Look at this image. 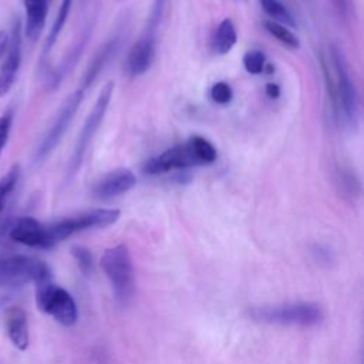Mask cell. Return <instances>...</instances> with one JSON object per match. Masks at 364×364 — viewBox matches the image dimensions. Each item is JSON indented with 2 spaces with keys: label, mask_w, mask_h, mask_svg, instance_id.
<instances>
[{
  "label": "cell",
  "mask_w": 364,
  "mask_h": 364,
  "mask_svg": "<svg viewBox=\"0 0 364 364\" xmlns=\"http://www.w3.org/2000/svg\"><path fill=\"white\" fill-rule=\"evenodd\" d=\"M114 81H107L102 88L100 90V94L95 100V104L91 109V112L88 114V117L84 121V125L78 134V138L75 141L70 162H68V168H67V179H71L73 176H75V173L78 172V169L82 165L85 152L92 141V138L95 136L100 125L102 124L105 114L108 111V105L111 102V97L114 92Z\"/></svg>",
  "instance_id": "cell-2"
},
{
  "label": "cell",
  "mask_w": 364,
  "mask_h": 364,
  "mask_svg": "<svg viewBox=\"0 0 364 364\" xmlns=\"http://www.w3.org/2000/svg\"><path fill=\"white\" fill-rule=\"evenodd\" d=\"M92 33V26L88 24L78 36V38L74 41L73 47L70 48V51L67 53V55L64 57V60L61 61V64L54 70V73L50 74V87L51 88H57L60 85V82L63 81V78L73 70V67L77 64V61L80 60L90 37Z\"/></svg>",
  "instance_id": "cell-15"
},
{
  "label": "cell",
  "mask_w": 364,
  "mask_h": 364,
  "mask_svg": "<svg viewBox=\"0 0 364 364\" xmlns=\"http://www.w3.org/2000/svg\"><path fill=\"white\" fill-rule=\"evenodd\" d=\"M237 41L235 23L230 18H223L216 28L212 40V48L218 54H228Z\"/></svg>",
  "instance_id": "cell-18"
},
{
  "label": "cell",
  "mask_w": 364,
  "mask_h": 364,
  "mask_svg": "<svg viewBox=\"0 0 364 364\" xmlns=\"http://www.w3.org/2000/svg\"><path fill=\"white\" fill-rule=\"evenodd\" d=\"M247 314L255 321L293 326H316L323 318L321 309L313 303H296L276 307H255L250 309Z\"/></svg>",
  "instance_id": "cell-6"
},
{
  "label": "cell",
  "mask_w": 364,
  "mask_h": 364,
  "mask_svg": "<svg viewBox=\"0 0 364 364\" xmlns=\"http://www.w3.org/2000/svg\"><path fill=\"white\" fill-rule=\"evenodd\" d=\"M73 1L74 0H61L60 3V7H58V11H57V16L54 18V23L50 28V33L47 36V40H46V44H44V51H43V57H47L50 54V51L53 50L54 44L57 43V38L60 37L65 23H67V18L70 16V11H71V7H73Z\"/></svg>",
  "instance_id": "cell-19"
},
{
  "label": "cell",
  "mask_w": 364,
  "mask_h": 364,
  "mask_svg": "<svg viewBox=\"0 0 364 364\" xmlns=\"http://www.w3.org/2000/svg\"><path fill=\"white\" fill-rule=\"evenodd\" d=\"M264 28L266 31L274 37L282 46L290 48V50H297L300 48V40L299 37L284 24L282 23H277V21H273V20H264Z\"/></svg>",
  "instance_id": "cell-20"
},
{
  "label": "cell",
  "mask_w": 364,
  "mask_h": 364,
  "mask_svg": "<svg viewBox=\"0 0 364 364\" xmlns=\"http://www.w3.org/2000/svg\"><path fill=\"white\" fill-rule=\"evenodd\" d=\"M263 11L270 17V20L282 23L287 27H294L296 20L290 10L280 0H259Z\"/></svg>",
  "instance_id": "cell-22"
},
{
  "label": "cell",
  "mask_w": 364,
  "mask_h": 364,
  "mask_svg": "<svg viewBox=\"0 0 364 364\" xmlns=\"http://www.w3.org/2000/svg\"><path fill=\"white\" fill-rule=\"evenodd\" d=\"M337 179L340 188L350 196H355L360 192V182L357 176L350 171L344 168L337 169Z\"/></svg>",
  "instance_id": "cell-25"
},
{
  "label": "cell",
  "mask_w": 364,
  "mask_h": 364,
  "mask_svg": "<svg viewBox=\"0 0 364 364\" xmlns=\"http://www.w3.org/2000/svg\"><path fill=\"white\" fill-rule=\"evenodd\" d=\"M136 185V176L131 169L119 168L104 175L92 188V193L98 199H112L127 193Z\"/></svg>",
  "instance_id": "cell-13"
},
{
  "label": "cell",
  "mask_w": 364,
  "mask_h": 364,
  "mask_svg": "<svg viewBox=\"0 0 364 364\" xmlns=\"http://www.w3.org/2000/svg\"><path fill=\"white\" fill-rule=\"evenodd\" d=\"M156 51V34H151L144 31L142 36L136 40V43L131 47L125 68L131 75H142L145 74L155 58Z\"/></svg>",
  "instance_id": "cell-12"
},
{
  "label": "cell",
  "mask_w": 364,
  "mask_h": 364,
  "mask_svg": "<svg viewBox=\"0 0 364 364\" xmlns=\"http://www.w3.org/2000/svg\"><path fill=\"white\" fill-rule=\"evenodd\" d=\"M266 55L262 50H249L243 55V67L249 74L257 75L264 70Z\"/></svg>",
  "instance_id": "cell-24"
},
{
  "label": "cell",
  "mask_w": 364,
  "mask_h": 364,
  "mask_svg": "<svg viewBox=\"0 0 364 364\" xmlns=\"http://www.w3.org/2000/svg\"><path fill=\"white\" fill-rule=\"evenodd\" d=\"M6 328L14 347L24 351L28 346V326L26 311L21 307L16 306L7 310Z\"/></svg>",
  "instance_id": "cell-17"
},
{
  "label": "cell",
  "mask_w": 364,
  "mask_h": 364,
  "mask_svg": "<svg viewBox=\"0 0 364 364\" xmlns=\"http://www.w3.org/2000/svg\"><path fill=\"white\" fill-rule=\"evenodd\" d=\"M84 92L85 91L81 87H78L75 91H73L64 100V102L61 104V107L58 108V111L55 114V118L53 119L50 128L44 134L43 139L40 141V144L34 152V162H37V164L43 162L61 142L74 115L77 114V111L84 100Z\"/></svg>",
  "instance_id": "cell-7"
},
{
  "label": "cell",
  "mask_w": 364,
  "mask_h": 364,
  "mask_svg": "<svg viewBox=\"0 0 364 364\" xmlns=\"http://www.w3.org/2000/svg\"><path fill=\"white\" fill-rule=\"evenodd\" d=\"M210 98L213 102L216 104H220V105H226L232 101L233 98V90L232 87L225 82V81H218L215 82L212 87H210Z\"/></svg>",
  "instance_id": "cell-28"
},
{
  "label": "cell",
  "mask_w": 364,
  "mask_h": 364,
  "mask_svg": "<svg viewBox=\"0 0 364 364\" xmlns=\"http://www.w3.org/2000/svg\"><path fill=\"white\" fill-rule=\"evenodd\" d=\"M264 91H266V95H267L269 98H272V100H276V98H279V95H280V87H279L277 84H274V82L266 84Z\"/></svg>",
  "instance_id": "cell-31"
},
{
  "label": "cell",
  "mask_w": 364,
  "mask_h": 364,
  "mask_svg": "<svg viewBox=\"0 0 364 364\" xmlns=\"http://www.w3.org/2000/svg\"><path fill=\"white\" fill-rule=\"evenodd\" d=\"M23 50V23L20 17H14L4 58L0 67V97H4L11 90L17 73L21 64V51Z\"/></svg>",
  "instance_id": "cell-9"
},
{
  "label": "cell",
  "mask_w": 364,
  "mask_h": 364,
  "mask_svg": "<svg viewBox=\"0 0 364 364\" xmlns=\"http://www.w3.org/2000/svg\"><path fill=\"white\" fill-rule=\"evenodd\" d=\"M71 255L75 259L80 270L84 273V274H90L92 273L94 270V259H92V255L91 252L84 247V246H80V245H75L71 247Z\"/></svg>",
  "instance_id": "cell-26"
},
{
  "label": "cell",
  "mask_w": 364,
  "mask_h": 364,
  "mask_svg": "<svg viewBox=\"0 0 364 364\" xmlns=\"http://www.w3.org/2000/svg\"><path fill=\"white\" fill-rule=\"evenodd\" d=\"M101 266L112 284L117 300L127 304L135 290L134 267L128 247L125 245H118L107 249L102 255Z\"/></svg>",
  "instance_id": "cell-4"
},
{
  "label": "cell",
  "mask_w": 364,
  "mask_h": 364,
  "mask_svg": "<svg viewBox=\"0 0 364 364\" xmlns=\"http://www.w3.org/2000/svg\"><path fill=\"white\" fill-rule=\"evenodd\" d=\"M119 215L121 212L118 209H105V208L91 209L74 216L63 218L51 225H46L47 233L51 245L55 246L57 243L65 240L67 237H70L77 232H82L91 228L109 226L118 220Z\"/></svg>",
  "instance_id": "cell-5"
},
{
  "label": "cell",
  "mask_w": 364,
  "mask_h": 364,
  "mask_svg": "<svg viewBox=\"0 0 364 364\" xmlns=\"http://www.w3.org/2000/svg\"><path fill=\"white\" fill-rule=\"evenodd\" d=\"M166 1L168 0H154L149 16H148V23H146V27H145L144 31L151 33V34H156V30L161 24L164 13H165Z\"/></svg>",
  "instance_id": "cell-27"
},
{
  "label": "cell",
  "mask_w": 364,
  "mask_h": 364,
  "mask_svg": "<svg viewBox=\"0 0 364 364\" xmlns=\"http://www.w3.org/2000/svg\"><path fill=\"white\" fill-rule=\"evenodd\" d=\"M7 41H9V34L4 30H0V58L4 55L6 53V47H7Z\"/></svg>",
  "instance_id": "cell-32"
},
{
  "label": "cell",
  "mask_w": 364,
  "mask_h": 364,
  "mask_svg": "<svg viewBox=\"0 0 364 364\" xmlns=\"http://www.w3.org/2000/svg\"><path fill=\"white\" fill-rule=\"evenodd\" d=\"M196 165H199V162L192 154L189 145L185 142V144L173 145L165 149L164 152H161L159 155L151 158L144 165V173L161 175L171 171L186 169L189 166H196Z\"/></svg>",
  "instance_id": "cell-10"
},
{
  "label": "cell",
  "mask_w": 364,
  "mask_h": 364,
  "mask_svg": "<svg viewBox=\"0 0 364 364\" xmlns=\"http://www.w3.org/2000/svg\"><path fill=\"white\" fill-rule=\"evenodd\" d=\"M119 44H121V37L118 34H114L95 51V54L92 55L91 61L88 63V65L82 74V78H81V88L84 91L97 81V78L100 77L102 70L107 67V64L111 61V58L118 51Z\"/></svg>",
  "instance_id": "cell-14"
},
{
  "label": "cell",
  "mask_w": 364,
  "mask_h": 364,
  "mask_svg": "<svg viewBox=\"0 0 364 364\" xmlns=\"http://www.w3.org/2000/svg\"><path fill=\"white\" fill-rule=\"evenodd\" d=\"M334 10L343 20H351L354 16V1L353 0H331Z\"/></svg>",
  "instance_id": "cell-30"
},
{
  "label": "cell",
  "mask_w": 364,
  "mask_h": 364,
  "mask_svg": "<svg viewBox=\"0 0 364 364\" xmlns=\"http://www.w3.org/2000/svg\"><path fill=\"white\" fill-rule=\"evenodd\" d=\"M330 58L334 70L333 87L336 94V114H340L348 125H355L360 112V97L351 80L347 57L337 44L330 46Z\"/></svg>",
  "instance_id": "cell-1"
},
{
  "label": "cell",
  "mask_w": 364,
  "mask_h": 364,
  "mask_svg": "<svg viewBox=\"0 0 364 364\" xmlns=\"http://www.w3.org/2000/svg\"><path fill=\"white\" fill-rule=\"evenodd\" d=\"M20 173H21V169H20V165L18 164H14L1 178H0V215L4 209V205L7 203L10 195L13 193L18 179H20Z\"/></svg>",
  "instance_id": "cell-23"
},
{
  "label": "cell",
  "mask_w": 364,
  "mask_h": 364,
  "mask_svg": "<svg viewBox=\"0 0 364 364\" xmlns=\"http://www.w3.org/2000/svg\"><path fill=\"white\" fill-rule=\"evenodd\" d=\"M13 118H14V109L9 108L0 115V156L3 154L4 146L7 145L11 125H13Z\"/></svg>",
  "instance_id": "cell-29"
},
{
  "label": "cell",
  "mask_w": 364,
  "mask_h": 364,
  "mask_svg": "<svg viewBox=\"0 0 364 364\" xmlns=\"http://www.w3.org/2000/svg\"><path fill=\"white\" fill-rule=\"evenodd\" d=\"M47 282H51V270L43 260L24 255L0 257V286L20 287L28 283L38 286Z\"/></svg>",
  "instance_id": "cell-3"
},
{
  "label": "cell",
  "mask_w": 364,
  "mask_h": 364,
  "mask_svg": "<svg viewBox=\"0 0 364 364\" xmlns=\"http://www.w3.org/2000/svg\"><path fill=\"white\" fill-rule=\"evenodd\" d=\"M24 11H26L24 36L28 40L36 41L38 40L46 24L48 0H24Z\"/></svg>",
  "instance_id": "cell-16"
},
{
  "label": "cell",
  "mask_w": 364,
  "mask_h": 364,
  "mask_svg": "<svg viewBox=\"0 0 364 364\" xmlns=\"http://www.w3.org/2000/svg\"><path fill=\"white\" fill-rule=\"evenodd\" d=\"M37 307L51 316L63 326H73L77 321V306L71 294L63 287L47 282L37 286Z\"/></svg>",
  "instance_id": "cell-8"
},
{
  "label": "cell",
  "mask_w": 364,
  "mask_h": 364,
  "mask_svg": "<svg viewBox=\"0 0 364 364\" xmlns=\"http://www.w3.org/2000/svg\"><path fill=\"white\" fill-rule=\"evenodd\" d=\"M9 236L11 240L28 247H38V249L53 247L47 233V226L31 216L17 218L10 226Z\"/></svg>",
  "instance_id": "cell-11"
},
{
  "label": "cell",
  "mask_w": 364,
  "mask_h": 364,
  "mask_svg": "<svg viewBox=\"0 0 364 364\" xmlns=\"http://www.w3.org/2000/svg\"><path fill=\"white\" fill-rule=\"evenodd\" d=\"M186 144L189 145V148H191L192 154L195 155V158L198 159L199 165L212 164L216 161V156H218L216 148L206 138H203L200 135H193L186 141Z\"/></svg>",
  "instance_id": "cell-21"
}]
</instances>
